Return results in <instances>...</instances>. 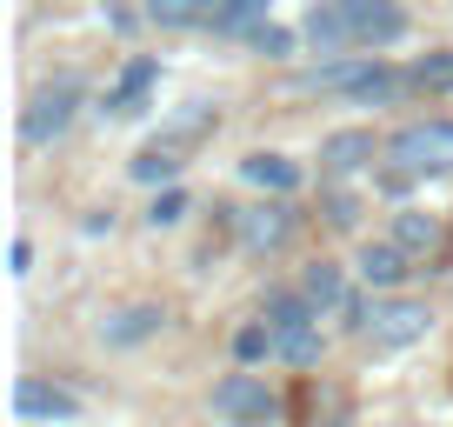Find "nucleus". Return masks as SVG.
Here are the masks:
<instances>
[{
    "label": "nucleus",
    "instance_id": "f257e3e1",
    "mask_svg": "<svg viewBox=\"0 0 453 427\" xmlns=\"http://www.w3.org/2000/svg\"><path fill=\"white\" fill-rule=\"evenodd\" d=\"M300 34L313 41V54H380L407 34V7L400 0H313Z\"/></svg>",
    "mask_w": 453,
    "mask_h": 427
},
{
    "label": "nucleus",
    "instance_id": "f03ea898",
    "mask_svg": "<svg viewBox=\"0 0 453 427\" xmlns=\"http://www.w3.org/2000/svg\"><path fill=\"white\" fill-rule=\"evenodd\" d=\"M387 174L400 181H434V174H453V120H413L387 141Z\"/></svg>",
    "mask_w": 453,
    "mask_h": 427
},
{
    "label": "nucleus",
    "instance_id": "7ed1b4c3",
    "mask_svg": "<svg viewBox=\"0 0 453 427\" xmlns=\"http://www.w3.org/2000/svg\"><path fill=\"white\" fill-rule=\"evenodd\" d=\"M73 114H81V81H47L27 94V107H20V141L27 147H54L60 134L73 128Z\"/></svg>",
    "mask_w": 453,
    "mask_h": 427
},
{
    "label": "nucleus",
    "instance_id": "20e7f679",
    "mask_svg": "<svg viewBox=\"0 0 453 427\" xmlns=\"http://www.w3.org/2000/svg\"><path fill=\"white\" fill-rule=\"evenodd\" d=\"M213 414L226 427H267L280 414V394L267 387V374H226V381H213Z\"/></svg>",
    "mask_w": 453,
    "mask_h": 427
},
{
    "label": "nucleus",
    "instance_id": "39448f33",
    "mask_svg": "<svg viewBox=\"0 0 453 427\" xmlns=\"http://www.w3.org/2000/svg\"><path fill=\"white\" fill-rule=\"evenodd\" d=\"M426 328H434L426 300H413V294H387V300H373L367 341L380 347V354H394V347H413V341H426Z\"/></svg>",
    "mask_w": 453,
    "mask_h": 427
},
{
    "label": "nucleus",
    "instance_id": "423d86ee",
    "mask_svg": "<svg viewBox=\"0 0 453 427\" xmlns=\"http://www.w3.org/2000/svg\"><path fill=\"white\" fill-rule=\"evenodd\" d=\"M14 414L20 421H81V394L73 387H60V381H41V374H20L14 381Z\"/></svg>",
    "mask_w": 453,
    "mask_h": 427
},
{
    "label": "nucleus",
    "instance_id": "0eeeda50",
    "mask_svg": "<svg viewBox=\"0 0 453 427\" xmlns=\"http://www.w3.org/2000/svg\"><path fill=\"white\" fill-rule=\"evenodd\" d=\"M234 228H241L247 254H273V247L294 241V207H287V200H260V207L234 214Z\"/></svg>",
    "mask_w": 453,
    "mask_h": 427
},
{
    "label": "nucleus",
    "instance_id": "6e6552de",
    "mask_svg": "<svg viewBox=\"0 0 453 427\" xmlns=\"http://www.w3.org/2000/svg\"><path fill=\"white\" fill-rule=\"evenodd\" d=\"M160 328H167V307L134 300V307H120V314H107V321H100V341H107V347H141V341H154Z\"/></svg>",
    "mask_w": 453,
    "mask_h": 427
},
{
    "label": "nucleus",
    "instance_id": "1a4fd4ad",
    "mask_svg": "<svg viewBox=\"0 0 453 427\" xmlns=\"http://www.w3.org/2000/svg\"><path fill=\"white\" fill-rule=\"evenodd\" d=\"M387 241H394L407 260H434L447 234H440V221H434V214H420V207H400V214H394V234H387Z\"/></svg>",
    "mask_w": 453,
    "mask_h": 427
},
{
    "label": "nucleus",
    "instance_id": "9d476101",
    "mask_svg": "<svg viewBox=\"0 0 453 427\" xmlns=\"http://www.w3.org/2000/svg\"><path fill=\"white\" fill-rule=\"evenodd\" d=\"M367 160H373V128H340V134L320 141V167L334 174V181L340 174H360Z\"/></svg>",
    "mask_w": 453,
    "mask_h": 427
},
{
    "label": "nucleus",
    "instance_id": "9b49d317",
    "mask_svg": "<svg viewBox=\"0 0 453 427\" xmlns=\"http://www.w3.org/2000/svg\"><path fill=\"white\" fill-rule=\"evenodd\" d=\"M154 81H160V60L154 54L127 60L120 81H113V94H107V114H147V87H154Z\"/></svg>",
    "mask_w": 453,
    "mask_h": 427
},
{
    "label": "nucleus",
    "instance_id": "f8f14e48",
    "mask_svg": "<svg viewBox=\"0 0 453 427\" xmlns=\"http://www.w3.org/2000/svg\"><path fill=\"white\" fill-rule=\"evenodd\" d=\"M354 268H360V281H367V287H380V294H394V287H400V281H407V274H413V260L400 254L394 241H367V247H360V260H354Z\"/></svg>",
    "mask_w": 453,
    "mask_h": 427
},
{
    "label": "nucleus",
    "instance_id": "ddd939ff",
    "mask_svg": "<svg viewBox=\"0 0 453 427\" xmlns=\"http://www.w3.org/2000/svg\"><path fill=\"white\" fill-rule=\"evenodd\" d=\"M241 181H254L260 194L287 200V194H294V187H300V167H294V160H287V154H247V160H241Z\"/></svg>",
    "mask_w": 453,
    "mask_h": 427
},
{
    "label": "nucleus",
    "instance_id": "4468645a",
    "mask_svg": "<svg viewBox=\"0 0 453 427\" xmlns=\"http://www.w3.org/2000/svg\"><path fill=\"white\" fill-rule=\"evenodd\" d=\"M300 294L313 300V314H340L347 300H354V294H347V274H340L334 260H313V268L300 274Z\"/></svg>",
    "mask_w": 453,
    "mask_h": 427
},
{
    "label": "nucleus",
    "instance_id": "2eb2a0df",
    "mask_svg": "<svg viewBox=\"0 0 453 427\" xmlns=\"http://www.w3.org/2000/svg\"><path fill=\"white\" fill-rule=\"evenodd\" d=\"M267 0H207V27L213 34H260Z\"/></svg>",
    "mask_w": 453,
    "mask_h": 427
},
{
    "label": "nucleus",
    "instance_id": "dca6fc26",
    "mask_svg": "<svg viewBox=\"0 0 453 427\" xmlns=\"http://www.w3.org/2000/svg\"><path fill=\"white\" fill-rule=\"evenodd\" d=\"M273 354H280V341H273L267 321H247V328L234 334V361H241V368H260V361H273Z\"/></svg>",
    "mask_w": 453,
    "mask_h": 427
},
{
    "label": "nucleus",
    "instance_id": "f3484780",
    "mask_svg": "<svg viewBox=\"0 0 453 427\" xmlns=\"http://www.w3.org/2000/svg\"><path fill=\"white\" fill-rule=\"evenodd\" d=\"M320 354H326V334H320V321H313V328L280 334V354H273V361H287V368H313Z\"/></svg>",
    "mask_w": 453,
    "mask_h": 427
},
{
    "label": "nucleus",
    "instance_id": "a211bd4d",
    "mask_svg": "<svg viewBox=\"0 0 453 427\" xmlns=\"http://www.w3.org/2000/svg\"><path fill=\"white\" fill-rule=\"evenodd\" d=\"M154 27H207V0H147Z\"/></svg>",
    "mask_w": 453,
    "mask_h": 427
},
{
    "label": "nucleus",
    "instance_id": "6ab92c4d",
    "mask_svg": "<svg viewBox=\"0 0 453 427\" xmlns=\"http://www.w3.org/2000/svg\"><path fill=\"white\" fill-rule=\"evenodd\" d=\"M134 181H147V187H173V181H180V160H173L167 154V147H147V154H134Z\"/></svg>",
    "mask_w": 453,
    "mask_h": 427
},
{
    "label": "nucleus",
    "instance_id": "aec40b11",
    "mask_svg": "<svg viewBox=\"0 0 453 427\" xmlns=\"http://www.w3.org/2000/svg\"><path fill=\"white\" fill-rule=\"evenodd\" d=\"M394 94H400V74H387L380 60H373V74H367V81H360V87H354V94H347V100H360V107H373V100H394Z\"/></svg>",
    "mask_w": 453,
    "mask_h": 427
},
{
    "label": "nucleus",
    "instance_id": "412c9836",
    "mask_svg": "<svg viewBox=\"0 0 453 427\" xmlns=\"http://www.w3.org/2000/svg\"><path fill=\"white\" fill-rule=\"evenodd\" d=\"M413 81H420L426 94H453V54H426L420 67H413Z\"/></svg>",
    "mask_w": 453,
    "mask_h": 427
},
{
    "label": "nucleus",
    "instance_id": "4be33fe9",
    "mask_svg": "<svg viewBox=\"0 0 453 427\" xmlns=\"http://www.w3.org/2000/svg\"><path fill=\"white\" fill-rule=\"evenodd\" d=\"M147 221H154V228H173V221H187V187H160L154 207H147Z\"/></svg>",
    "mask_w": 453,
    "mask_h": 427
},
{
    "label": "nucleus",
    "instance_id": "5701e85b",
    "mask_svg": "<svg viewBox=\"0 0 453 427\" xmlns=\"http://www.w3.org/2000/svg\"><path fill=\"white\" fill-rule=\"evenodd\" d=\"M200 128H213V107H207V100H194V107H187L180 120H173V141H194Z\"/></svg>",
    "mask_w": 453,
    "mask_h": 427
},
{
    "label": "nucleus",
    "instance_id": "b1692460",
    "mask_svg": "<svg viewBox=\"0 0 453 427\" xmlns=\"http://www.w3.org/2000/svg\"><path fill=\"white\" fill-rule=\"evenodd\" d=\"M287 47H294V34H287V27H260L254 34V54H267V60H280Z\"/></svg>",
    "mask_w": 453,
    "mask_h": 427
},
{
    "label": "nucleus",
    "instance_id": "393cba45",
    "mask_svg": "<svg viewBox=\"0 0 453 427\" xmlns=\"http://www.w3.org/2000/svg\"><path fill=\"white\" fill-rule=\"evenodd\" d=\"M354 194H326V221H334V228H354Z\"/></svg>",
    "mask_w": 453,
    "mask_h": 427
},
{
    "label": "nucleus",
    "instance_id": "a878e982",
    "mask_svg": "<svg viewBox=\"0 0 453 427\" xmlns=\"http://www.w3.org/2000/svg\"><path fill=\"white\" fill-rule=\"evenodd\" d=\"M7 260H14V274H27V268H34V247L14 241V247H7Z\"/></svg>",
    "mask_w": 453,
    "mask_h": 427
}]
</instances>
